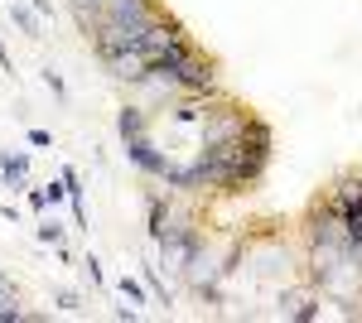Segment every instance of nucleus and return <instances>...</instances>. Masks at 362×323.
<instances>
[{"mask_svg":"<svg viewBox=\"0 0 362 323\" xmlns=\"http://www.w3.org/2000/svg\"><path fill=\"white\" fill-rule=\"evenodd\" d=\"M0 280H5V275H0Z\"/></svg>","mask_w":362,"mask_h":323,"instance_id":"nucleus-4","label":"nucleus"},{"mask_svg":"<svg viewBox=\"0 0 362 323\" xmlns=\"http://www.w3.org/2000/svg\"><path fill=\"white\" fill-rule=\"evenodd\" d=\"M121 290H126V299H131V304H145V295H140V285H136V280H131V275L121 280Z\"/></svg>","mask_w":362,"mask_h":323,"instance_id":"nucleus-3","label":"nucleus"},{"mask_svg":"<svg viewBox=\"0 0 362 323\" xmlns=\"http://www.w3.org/2000/svg\"><path fill=\"white\" fill-rule=\"evenodd\" d=\"M0 319H25V309H20V299H15V290L0 280Z\"/></svg>","mask_w":362,"mask_h":323,"instance_id":"nucleus-1","label":"nucleus"},{"mask_svg":"<svg viewBox=\"0 0 362 323\" xmlns=\"http://www.w3.org/2000/svg\"><path fill=\"white\" fill-rule=\"evenodd\" d=\"M5 179L10 184H25V160H5Z\"/></svg>","mask_w":362,"mask_h":323,"instance_id":"nucleus-2","label":"nucleus"}]
</instances>
